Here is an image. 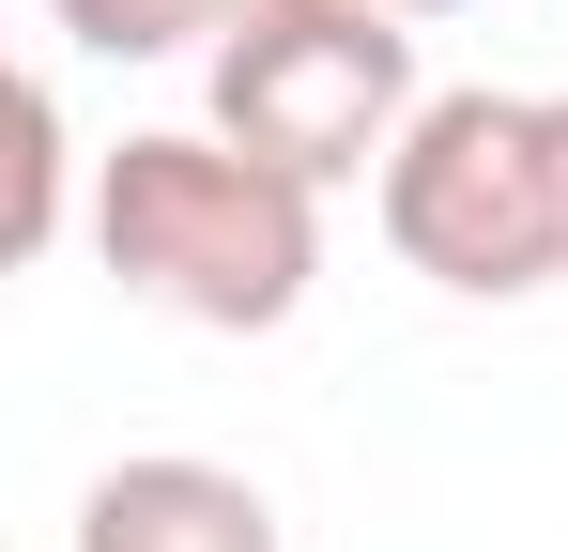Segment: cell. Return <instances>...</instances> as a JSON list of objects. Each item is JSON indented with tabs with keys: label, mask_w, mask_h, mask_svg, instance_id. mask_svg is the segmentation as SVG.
<instances>
[{
	"label": "cell",
	"mask_w": 568,
	"mask_h": 552,
	"mask_svg": "<svg viewBox=\"0 0 568 552\" xmlns=\"http://www.w3.org/2000/svg\"><path fill=\"white\" fill-rule=\"evenodd\" d=\"M93 262L200 338H277L323 292V184L262 170L215 123H139L93 154Z\"/></svg>",
	"instance_id": "cell-1"
},
{
	"label": "cell",
	"mask_w": 568,
	"mask_h": 552,
	"mask_svg": "<svg viewBox=\"0 0 568 552\" xmlns=\"http://www.w3.org/2000/svg\"><path fill=\"white\" fill-rule=\"evenodd\" d=\"M415 108H430L415 16H384V0H246L200 47V123L292 184H369L415 139Z\"/></svg>",
	"instance_id": "cell-2"
},
{
	"label": "cell",
	"mask_w": 568,
	"mask_h": 552,
	"mask_svg": "<svg viewBox=\"0 0 568 552\" xmlns=\"http://www.w3.org/2000/svg\"><path fill=\"white\" fill-rule=\"evenodd\" d=\"M384 246L430 276V292H462V307L568 292L554 92H430L415 139L384 154Z\"/></svg>",
	"instance_id": "cell-3"
},
{
	"label": "cell",
	"mask_w": 568,
	"mask_h": 552,
	"mask_svg": "<svg viewBox=\"0 0 568 552\" xmlns=\"http://www.w3.org/2000/svg\"><path fill=\"white\" fill-rule=\"evenodd\" d=\"M78 552H292L277 507H262V476H231V460H108L93 491H78Z\"/></svg>",
	"instance_id": "cell-4"
},
{
	"label": "cell",
	"mask_w": 568,
	"mask_h": 552,
	"mask_svg": "<svg viewBox=\"0 0 568 552\" xmlns=\"http://www.w3.org/2000/svg\"><path fill=\"white\" fill-rule=\"evenodd\" d=\"M246 0H47V31L62 47H93V62H170V47H215Z\"/></svg>",
	"instance_id": "cell-5"
},
{
	"label": "cell",
	"mask_w": 568,
	"mask_h": 552,
	"mask_svg": "<svg viewBox=\"0 0 568 552\" xmlns=\"http://www.w3.org/2000/svg\"><path fill=\"white\" fill-rule=\"evenodd\" d=\"M62 184H78L62 92H47V78H16V215H0V246H16V262H47V246H62Z\"/></svg>",
	"instance_id": "cell-6"
},
{
	"label": "cell",
	"mask_w": 568,
	"mask_h": 552,
	"mask_svg": "<svg viewBox=\"0 0 568 552\" xmlns=\"http://www.w3.org/2000/svg\"><path fill=\"white\" fill-rule=\"evenodd\" d=\"M384 16H462V0H384Z\"/></svg>",
	"instance_id": "cell-7"
},
{
	"label": "cell",
	"mask_w": 568,
	"mask_h": 552,
	"mask_svg": "<svg viewBox=\"0 0 568 552\" xmlns=\"http://www.w3.org/2000/svg\"><path fill=\"white\" fill-rule=\"evenodd\" d=\"M554 170H568V92H554Z\"/></svg>",
	"instance_id": "cell-8"
}]
</instances>
